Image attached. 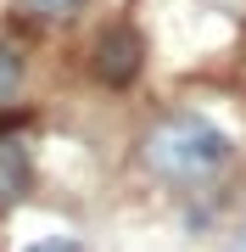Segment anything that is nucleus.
Segmentation results:
<instances>
[{"label": "nucleus", "mask_w": 246, "mask_h": 252, "mask_svg": "<svg viewBox=\"0 0 246 252\" xmlns=\"http://www.w3.org/2000/svg\"><path fill=\"white\" fill-rule=\"evenodd\" d=\"M140 157H146V168L157 174V180L201 185V180H213L219 168H229L235 146H229V135L219 124H207L201 112H173V118H163V124L146 135Z\"/></svg>", "instance_id": "1"}, {"label": "nucleus", "mask_w": 246, "mask_h": 252, "mask_svg": "<svg viewBox=\"0 0 246 252\" xmlns=\"http://www.w3.org/2000/svg\"><path fill=\"white\" fill-rule=\"evenodd\" d=\"M95 73H101L107 84H129V79L140 73V39L123 34V28L107 34V39H101V56H95Z\"/></svg>", "instance_id": "2"}, {"label": "nucleus", "mask_w": 246, "mask_h": 252, "mask_svg": "<svg viewBox=\"0 0 246 252\" xmlns=\"http://www.w3.org/2000/svg\"><path fill=\"white\" fill-rule=\"evenodd\" d=\"M28 196V152L17 140H0V213Z\"/></svg>", "instance_id": "3"}, {"label": "nucleus", "mask_w": 246, "mask_h": 252, "mask_svg": "<svg viewBox=\"0 0 246 252\" xmlns=\"http://www.w3.org/2000/svg\"><path fill=\"white\" fill-rule=\"evenodd\" d=\"M23 11H34V17H45V23H62V17H73V11H84V0H17Z\"/></svg>", "instance_id": "4"}, {"label": "nucleus", "mask_w": 246, "mask_h": 252, "mask_svg": "<svg viewBox=\"0 0 246 252\" xmlns=\"http://www.w3.org/2000/svg\"><path fill=\"white\" fill-rule=\"evenodd\" d=\"M17 84H23V62H17L6 45H0V101H11V95H17Z\"/></svg>", "instance_id": "5"}, {"label": "nucleus", "mask_w": 246, "mask_h": 252, "mask_svg": "<svg viewBox=\"0 0 246 252\" xmlns=\"http://www.w3.org/2000/svg\"><path fill=\"white\" fill-rule=\"evenodd\" d=\"M28 252H84V247L73 241V235H51V241H34Z\"/></svg>", "instance_id": "6"}, {"label": "nucleus", "mask_w": 246, "mask_h": 252, "mask_svg": "<svg viewBox=\"0 0 246 252\" xmlns=\"http://www.w3.org/2000/svg\"><path fill=\"white\" fill-rule=\"evenodd\" d=\"M241 252H246V230H241Z\"/></svg>", "instance_id": "7"}]
</instances>
